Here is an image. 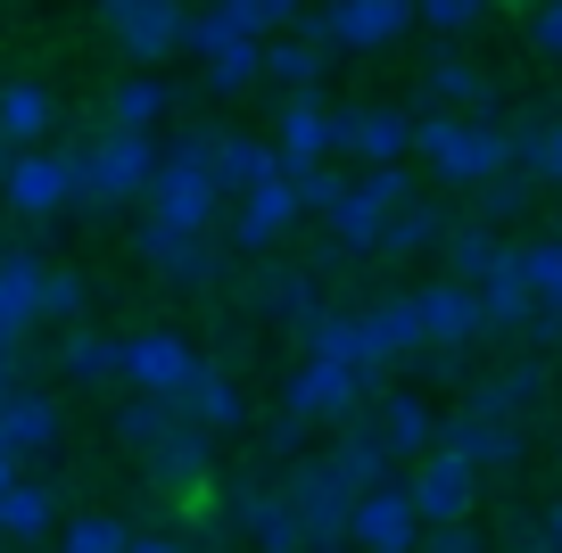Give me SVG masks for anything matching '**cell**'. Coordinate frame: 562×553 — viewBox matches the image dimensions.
Returning a JSON list of instances; mask_svg holds the SVG:
<instances>
[{
    "label": "cell",
    "mask_w": 562,
    "mask_h": 553,
    "mask_svg": "<svg viewBox=\"0 0 562 553\" xmlns=\"http://www.w3.org/2000/svg\"><path fill=\"white\" fill-rule=\"evenodd\" d=\"M58 166H67V207L83 215H116L133 207L140 191H149V173H158V140L149 133H91L75 140V149H58Z\"/></svg>",
    "instance_id": "obj_1"
},
{
    "label": "cell",
    "mask_w": 562,
    "mask_h": 553,
    "mask_svg": "<svg viewBox=\"0 0 562 553\" xmlns=\"http://www.w3.org/2000/svg\"><path fill=\"white\" fill-rule=\"evenodd\" d=\"M207 140L215 133H182L175 149H158V173H149V224L182 232V240H207V224L224 215V191H215V173H207Z\"/></svg>",
    "instance_id": "obj_2"
},
{
    "label": "cell",
    "mask_w": 562,
    "mask_h": 553,
    "mask_svg": "<svg viewBox=\"0 0 562 553\" xmlns=\"http://www.w3.org/2000/svg\"><path fill=\"white\" fill-rule=\"evenodd\" d=\"M414 149H422V166L439 173V182H456V191H480V182H496V173H513L505 166V124L496 116H414Z\"/></svg>",
    "instance_id": "obj_3"
},
{
    "label": "cell",
    "mask_w": 562,
    "mask_h": 553,
    "mask_svg": "<svg viewBox=\"0 0 562 553\" xmlns=\"http://www.w3.org/2000/svg\"><path fill=\"white\" fill-rule=\"evenodd\" d=\"M414 199V173L405 166H356L348 191H339V207L323 215L331 224V248L339 257H372V240H381V224Z\"/></svg>",
    "instance_id": "obj_4"
},
{
    "label": "cell",
    "mask_w": 562,
    "mask_h": 553,
    "mask_svg": "<svg viewBox=\"0 0 562 553\" xmlns=\"http://www.w3.org/2000/svg\"><path fill=\"white\" fill-rule=\"evenodd\" d=\"M364 388H372V372L299 356V363H290V381H281V421H299V430H315V421H356V414H364Z\"/></svg>",
    "instance_id": "obj_5"
},
{
    "label": "cell",
    "mask_w": 562,
    "mask_h": 553,
    "mask_svg": "<svg viewBox=\"0 0 562 553\" xmlns=\"http://www.w3.org/2000/svg\"><path fill=\"white\" fill-rule=\"evenodd\" d=\"M100 9V25H108V42H116L124 58H133L140 75L158 67V58H175V42H182V0H91Z\"/></svg>",
    "instance_id": "obj_6"
},
{
    "label": "cell",
    "mask_w": 562,
    "mask_h": 553,
    "mask_svg": "<svg viewBox=\"0 0 562 553\" xmlns=\"http://www.w3.org/2000/svg\"><path fill=\"white\" fill-rule=\"evenodd\" d=\"M191 372H199V347L182 339V330H166V323L133 330V339H124V356H116V381L133 388V397H175Z\"/></svg>",
    "instance_id": "obj_7"
},
{
    "label": "cell",
    "mask_w": 562,
    "mask_h": 553,
    "mask_svg": "<svg viewBox=\"0 0 562 553\" xmlns=\"http://www.w3.org/2000/svg\"><path fill=\"white\" fill-rule=\"evenodd\" d=\"M405 314H414L422 356H463L472 339H488V330H480V297L463 290V281H430V290H405Z\"/></svg>",
    "instance_id": "obj_8"
},
{
    "label": "cell",
    "mask_w": 562,
    "mask_h": 553,
    "mask_svg": "<svg viewBox=\"0 0 562 553\" xmlns=\"http://www.w3.org/2000/svg\"><path fill=\"white\" fill-rule=\"evenodd\" d=\"M405 25H414V0H331L306 25V42H323V50H389Z\"/></svg>",
    "instance_id": "obj_9"
},
{
    "label": "cell",
    "mask_w": 562,
    "mask_h": 553,
    "mask_svg": "<svg viewBox=\"0 0 562 553\" xmlns=\"http://www.w3.org/2000/svg\"><path fill=\"white\" fill-rule=\"evenodd\" d=\"M414 149V116L405 108H331V157H356V166H405Z\"/></svg>",
    "instance_id": "obj_10"
},
{
    "label": "cell",
    "mask_w": 562,
    "mask_h": 553,
    "mask_svg": "<svg viewBox=\"0 0 562 553\" xmlns=\"http://www.w3.org/2000/svg\"><path fill=\"white\" fill-rule=\"evenodd\" d=\"M281 496H290V512H299V553H339V545H348V504H356V496H348L323 463L299 471Z\"/></svg>",
    "instance_id": "obj_11"
},
{
    "label": "cell",
    "mask_w": 562,
    "mask_h": 553,
    "mask_svg": "<svg viewBox=\"0 0 562 553\" xmlns=\"http://www.w3.org/2000/svg\"><path fill=\"white\" fill-rule=\"evenodd\" d=\"M348 545L356 553H414L422 545V520H414V504H405L397 479L364 487V496L348 504Z\"/></svg>",
    "instance_id": "obj_12"
},
{
    "label": "cell",
    "mask_w": 562,
    "mask_h": 553,
    "mask_svg": "<svg viewBox=\"0 0 562 553\" xmlns=\"http://www.w3.org/2000/svg\"><path fill=\"white\" fill-rule=\"evenodd\" d=\"M405 504H414L422 529H447V520H472L480 504V471H463L456 454H422L414 479H405Z\"/></svg>",
    "instance_id": "obj_13"
},
{
    "label": "cell",
    "mask_w": 562,
    "mask_h": 553,
    "mask_svg": "<svg viewBox=\"0 0 562 553\" xmlns=\"http://www.w3.org/2000/svg\"><path fill=\"white\" fill-rule=\"evenodd\" d=\"M0 199H9V215H25V224L67 215V166H58V149H9V166H0Z\"/></svg>",
    "instance_id": "obj_14"
},
{
    "label": "cell",
    "mask_w": 562,
    "mask_h": 553,
    "mask_svg": "<svg viewBox=\"0 0 562 553\" xmlns=\"http://www.w3.org/2000/svg\"><path fill=\"white\" fill-rule=\"evenodd\" d=\"M430 454H456L463 471H480V479H488V471H513V463H521V430L463 405V414L439 421V447H430Z\"/></svg>",
    "instance_id": "obj_15"
},
{
    "label": "cell",
    "mask_w": 562,
    "mask_h": 553,
    "mask_svg": "<svg viewBox=\"0 0 562 553\" xmlns=\"http://www.w3.org/2000/svg\"><path fill=\"white\" fill-rule=\"evenodd\" d=\"M166 405H175V421H191V430H207V438H215V430H240V421H248V388L232 381L224 363H199V372H191V381H182Z\"/></svg>",
    "instance_id": "obj_16"
},
{
    "label": "cell",
    "mask_w": 562,
    "mask_h": 553,
    "mask_svg": "<svg viewBox=\"0 0 562 553\" xmlns=\"http://www.w3.org/2000/svg\"><path fill=\"white\" fill-rule=\"evenodd\" d=\"M133 248L149 257V273H158V281H175V290H215V273H224V257H215L207 240H182V232L149 224V215H140Z\"/></svg>",
    "instance_id": "obj_17"
},
{
    "label": "cell",
    "mask_w": 562,
    "mask_h": 553,
    "mask_svg": "<svg viewBox=\"0 0 562 553\" xmlns=\"http://www.w3.org/2000/svg\"><path fill=\"white\" fill-rule=\"evenodd\" d=\"M273 157H281V173L331 166V108H323L315 91H299V100H281V116H273Z\"/></svg>",
    "instance_id": "obj_18"
},
{
    "label": "cell",
    "mask_w": 562,
    "mask_h": 553,
    "mask_svg": "<svg viewBox=\"0 0 562 553\" xmlns=\"http://www.w3.org/2000/svg\"><path fill=\"white\" fill-rule=\"evenodd\" d=\"M546 381H554V363H546V356H513L505 372L472 381V414H496V421L521 430V414H538V405H546Z\"/></svg>",
    "instance_id": "obj_19"
},
{
    "label": "cell",
    "mask_w": 562,
    "mask_h": 553,
    "mask_svg": "<svg viewBox=\"0 0 562 553\" xmlns=\"http://www.w3.org/2000/svg\"><path fill=\"white\" fill-rule=\"evenodd\" d=\"M290 224H299L290 182H257V191L232 199V248H240V257H265L273 240H290Z\"/></svg>",
    "instance_id": "obj_20"
},
{
    "label": "cell",
    "mask_w": 562,
    "mask_h": 553,
    "mask_svg": "<svg viewBox=\"0 0 562 553\" xmlns=\"http://www.w3.org/2000/svg\"><path fill=\"white\" fill-rule=\"evenodd\" d=\"M0 447L18 454V463L50 454V447H58V397H42L34 381H18L9 397H0Z\"/></svg>",
    "instance_id": "obj_21"
},
{
    "label": "cell",
    "mask_w": 562,
    "mask_h": 553,
    "mask_svg": "<svg viewBox=\"0 0 562 553\" xmlns=\"http://www.w3.org/2000/svg\"><path fill=\"white\" fill-rule=\"evenodd\" d=\"M42 323V257L34 248H0V347L34 339Z\"/></svg>",
    "instance_id": "obj_22"
},
{
    "label": "cell",
    "mask_w": 562,
    "mask_h": 553,
    "mask_svg": "<svg viewBox=\"0 0 562 553\" xmlns=\"http://www.w3.org/2000/svg\"><path fill=\"white\" fill-rule=\"evenodd\" d=\"M207 173H215V191H224V207H232V199L257 191V182H281V157H273V140L215 133V140H207Z\"/></svg>",
    "instance_id": "obj_23"
},
{
    "label": "cell",
    "mask_w": 562,
    "mask_h": 553,
    "mask_svg": "<svg viewBox=\"0 0 562 553\" xmlns=\"http://www.w3.org/2000/svg\"><path fill=\"white\" fill-rule=\"evenodd\" d=\"M207 471H215L207 430H191V421H175V430L149 447V487H166V496H199V487H207Z\"/></svg>",
    "instance_id": "obj_24"
},
{
    "label": "cell",
    "mask_w": 562,
    "mask_h": 553,
    "mask_svg": "<svg viewBox=\"0 0 562 553\" xmlns=\"http://www.w3.org/2000/svg\"><path fill=\"white\" fill-rule=\"evenodd\" d=\"M232 520H240L248 553H299V512H290L281 487H240V496H232Z\"/></svg>",
    "instance_id": "obj_25"
},
{
    "label": "cell",
    "mask_w": 562,
    "mask_h": 553,
    "mask_svg": "<svg viewBox=\"0 0 562 553\" xmlns=\"http://www.w3.org/2000/svg\"><path fill=\"white\" fill-rule=\"evenodd\" d=\"M372 438L389 447V463H397V454H414V463H422V454L439 447V414H430L414 388H389L381 414H372Z\"/></svg>",
    "instance_id": "obj_26"
},
{
    "label": "cell",
    "mask_w": 562,
    "mask_h": 553,
    "mask_svg": "<svg viewBox=\"0 0 562 553\" xmlns=\"http://www.w3.org/2000/svg\"><path fill=\"white\" fill-rule=\"evenodd\" d=\"M166 116H175V83H166V75H124L100 100L108 133H149V124H166Z\"/></svg>",
    "instance_id": "obj_27"
},
{
    "label": "cell",
    "mask_w": 562,
    "mask_h": 553,
    "mask_svg": "<svg viewBox=\"0 0 562 553\" xmlns=\"http://www.w3.org/2000/svg\"><path fill=\"white\" fill-rule=\"evenodd\" d=\"M356 339H364V363H372V372H381V363H397V356H422L405 297H372V306H356Z\"/></svg>",
    "instance_id": "obj_28"
},
{
    "label": "cell",
    "mask_w": 562,
    "mask_h": 553,
    "mask_svg": "<svg viewBox=\"0 0 562 553\" xmlns=\"http://www.w3.org/2000/svg\"><path fill=\"white\" fill-rule=\"evenodd\" d=\"M58 124V100L42 83H0V149H42Z\"/></svg>",
    "instance_id": "obj_29"
},
{
    "label": "cell",
    "mask_w": 562,
    "mask_h": 553,
    "mask_svg": "<svg viewBox=\"0 0 562 553\" xmlns=\"http://www.w3.org/2000/svg\"><path fill=\"white\" fill-rule=\"evenodd\" d=\"M323 67H331V58H323V42H306V34H273V42H265V58H257V75L281 91V100L315 91V83H323Z\"/></svg>",
    "instance_id": "obj_30"
},
{
    "label": "cell",
    "mask_w": 562,
    "mask_h": 553,
    "mask_svg": "<svg viewBox=\"0 0 562 553\" xmlns=\"http://www.w3.org/2000/svg\"><path fill=\"white\" fill-rule=\"evenodd\" d=\"M439 257H447V281H463V290H472V281H488L496 264L513 257V240H505V232H488V224H447Z\"/></svg>",
    "instance_id": "obj_31"
},
{
    "label": "cell",
    "mask_w": 562,
    "mask_h": 553,
    "mask_svg": "<svg viewBox=\"0 0 562 553\" xmlns=\"http://www.w3.org/2000/svg\"><path fill=\"white\" fill-rule=\"evenodd\" d=\"M50 529H58V496L42 479H9L0 487V537H9V545H42Z\"/></svg>",
    "instance_id": "obj_32"
},
{
    "label": "cell",
    "mask_w": 562,
    "mask_h": 553,
    "mask_svg": "<svg viewBox=\"0 0 562 553\" xmlns=\"http://www.w3.org/2000/svg\"><path fill=\"white\" fill-rule=\"evenodd\" d=\"M116 356H124V339H108V330H91V323H75L67 339H58V372H67L75 388H108L116 381Z\"/></svg>",
    "instance_id": "obj_33"
},
{
    "label": "cell",
    "mask_w": 562,
    "mask_h": 553,
    "mask_svg": "<svg viewBox=\"0 0 562 553\" xmlns=\"http://www.w3.org/2000/svg\"><path fill=\"white\" fill-rule=\"evenodd\" d=\"M323 471H331V479L348 487V496H364V487H381V479H389V447L364 430V421H348V438H339V447L323 454Z\"/></svg>",
    "instance_id": "obj_34"
},
{
    "label": "cell",
    "mask_w": 562,
    "mask_h": 553,
    "mask_svg": "<svg viewBox=\"0 0 562 553\" xmlns=\"http://www.w3.org/2000/svg\"><path fill=\"white\" fill-rule=\"evenodd\" d=\"M422 91H430V108H439V116H488V75L463 67V58H430Z\"/></svg>",
    "instance_id": "obj_35"
},
{
    "label": "cell",
    "mask_w": 562,
    "mask_h": 553,
    "mask_svg": "<svg viewBox=\"0 0 562 553\" xmlns=\"http://www.w3.org/2000/svg\"><path fill=\"white\" fill-rule=\"evenodd\" d=\"M447 240V215L439 207H430V199H405V207L397 215H389V224H381V240H372V257H422V248H439Z\"/></svg>",
    "instance_id": "obj_36"
},
{
    "label": "cell",
    "mask_w": 562,
    "mask_h": 553,
    "mask_svg": "<svg viewBox=\"0 0 562 553\" xmlns=\"http://www.w3.org/2000/svg\"><path fill=\"white\" fill-rule=\"evenodd\" d=\"M513 257H521V290H529V306H538V314H562V232H546V240L513 248Z\"/></svg>",
    "instance_id": "obj_37"
},
{
    "label": "cell",
    "mask_w": 562,
    "mask_h": 553,
    "mask_svg": "<svg viewBox=\"0 0 562 553\" xmlns=\"http://www.w3.org/2000/svg\"><path fill=\"white\" fill-rule=\"evenodd\" d=\"M215 18H232L248 42H273V34H299L306 18V0H207Z\"/></svg>",
    "instance_id": "obj_38"
},
{
    "label": "cell",
    "mask_w": 562,
    "mask_h": 553,
    "mask_svg": "<svg viewBox=\"0 0 562 553\" xmlns=\"http://www.w3.org/2000/svg\"><path fill=\"white\" fill-rule=\"evenodd\" d=\"M83 314H91V281H83V273H67V264H42V323L75 330Z\"/></svg>",
    "instance_id": "obj_39"
},
{
    "label": "cell",
    "mask_w": 562,
    "mask_h": 553,
    "mask_svg": "<svg viewBox=\"0 0 562 553\" xmlns=\"http://www.w3.org/2000/svg\"><path fill=\"white\" fill-rule=\"evenodd\" d=\"M124 545H133V520H116V512L58 520V553H124Z\"/></svg>",
    "instance_id": "obj_40"
},
{
    "label": "cell",
    "mask_w": 562,
    "mask_h": 553,
    "mask_svg": "<svg viewBox=\"0 0 562 553\" xmlns=\"http://www.w3.org/2000/svg\"><path fill=\"white\" fill-rule=\"evenodd\" d=\"M257 58H265V42H232V50H224V58H207L199 75H207V91H215V100H240V91H257V83H265V75H257Z\"/></svg>",
    "instance_id": "obj_41"
},
{
    "label": "cell",
    "mask_w": 562,
    "mask_h": 553,
    "mask_svg": "<svg viewBox=\"0 0 562 553\" xmlns=\"http://www.w3.org/2000/svg\"><path fill=\"white\" fill-rule=\"evenodd\" d=\"M166 430H175V405H166V397H133V405L116 414V438H124V447H140V454L158 447Z\"/></svg>",
    "instance_id": "obj_42"
},
{
    "label": "cell",
    "mask_w": 562,
    "mask_h": 553,
    "mask_svg": "<svg viewBox=\"0 0 562 553\" xmlns=\"http://www.w3.org/2000/svg\"><path fill=\"white\" fill-rule=\"evenodd\" d=\"M232 42H248L232 18H215V9H191V18H182V42H175V50H191V58H224Z\"/></svg>",
    "instance_id": "obj_43"
},
{
    "label": "cell",
    "mask_w": 562,
    "mask_h": 553,
    "mask_svg": "<svg viewBox=\"0 0 562 553\" xmlns=\"http://www.w3.org/2000/svg\"><path fill=\"white\" fill-rule=\"evenodd\" d=\"M281 182H290V199H299V215H331V207H339V191H348V173H331V166L281 173Z\"/></svg>",
    "instance_id": "obj_44"
},
{
    "label": "cell",
    "mask_w": 562,
    "mask_h": 553,
    "mask_svg": "<svg viewBox=\"0 0 562 553\" xmlns=\"http://www.w3.org/2000/svg\"><path fill=\"white\" fill-rule=\"evenodd\" d=\"M529 207V191H521V173H496V182H480V215H472V224H513V215H521Z\"/></svg>",
    "instance_id": "obj_45"
},
{
    "label": "cell",
    "mask_w": 562,
    "mask_h": 553,
    "mask_svg": "<svg viewBox=\"0 0 562 553\" xmlns=\"http://www.w3.org/2000/svg\"><path fill=\"white\" fill-rule=\"evenodd\" d=\"M422 25H439V34H472L480 18H488V0H414Z\"/></svg>",
    "instance_id": "obj_46"
},
{
    "label": "cell",
    "mask_w": 562,
    "mask_h": 553,
    "mask_svg": "<svg viewBox=\"0 0 562 553\" xmlns=\"http://www.w3.org/2000/svg\"><path fill=\"white\" fill-rule=\"evenodd\" d=\"M529 173H538L546 191H562V108L538 124V157H529Z\"/></svg>",
    "instance_id": "obj_47"
},
{
    "label": "cell",
    "mask_w": 562,
    "mask_h": 553,
    "mask_svg": "<svg viewBox=\"0 0 562 553\" xmlns=\"http://www.w3.org/2000/svg\"><path fill=\"white\" fill-rule=\"evenodd\" d=\"M529 42H538V58L562 67V0H538V9H529Z\"/></svg>",
    "instance_id": "obj_48"
},
{
    "label": "cell",
    "mask_w": 562,
    "mask_h": 553,
    "mask_svg": "<svg viewBox=\"0 0 562 553\" xmlns=\"http://www.w3.org/2000/svg\"><path fill=\"white\" fill-rule=\"evenodd\" d=\"M414 553H480V537H472V520H447V529H422Z\"/></svg>",
    "instance_id": "obj_49"
},
{
    "label": "cell",
    "mask_w": 562,
    "mask_h": 553,
    "mask_svg": "<svg viewBox=\"0 0 562 553\" xmlns=\"http://www.w3.org/2000/svg\"><path fill=\"white\" fill-rule=\"evenodd\" d=\"M124 553H191V545H182V537H166V529H149V537L133 529V545H124Z\"/></svg>",
    "instance_id": "obj_50"
},
{
    "label": "cell",
    "mask_w": 562,
    "mask_h": 553,
    "mask_svg": "<svg viewBox=\"0 0 562 553\" xmlns=\"http://www.w3.org/2000/svg\"><path fill=\"white\" fill-rule=\"evenodd\" d=\"M538 537H546V553H562V496L538 512Z\"/></svg>",
    "instance_id": "obj_51"
},
{
    "label": "cell",
    "mask_w": 562,
    "mask_h": 553,
    "mask_svg": "<svg viewBox=\"0 0 562 553\" xmlns=\"http://www.w3.org/2000/svg\"><path fill=\"white\" fill-rule=\"evenodd\" d=\"M9 479H25V463H18L9 447H0V487H9Z\"/></svg>",
    "instance_id": "obj_52"
},
{
    "label": "cell",
    "mask_w": 562,
    "mask_h": 553,
    "mask_svg": "<svg viewBox=\"0 0 562 553\" xmlns=\"http://www.w3.org/2000/svg\"><path fill=\"white\" fill-rule=\"evenodd\" d=\"M488 9H496V0H488ZM505 9H538V0H505Z\"/></svg>",
    "instance_id": "obj_53"
},
{
    "label": "cell",
    "mask_w": 562,
    "mask_h": 553,
    "mask_svg": "<svg viewBox=\"0 0 562 553\" xmlns=\"http://www.w3.org/2000/svg\"><path fill=\"white\" fill-rule=\"evenodd\" d=\"M554 463H562V438H554Z\"/></svg>",
    "instance_id": "obj_54"
},
{
    "label": "cell",
    "mask_w": 562,
    "mask_h": 553,
    "mask_svg": "<svg viewBox=\"0 0 562 553\" xmlns=\"http://www.w3.org/2000/svg\"><path fill=\"white\" fill-rule=\"evenodd\" d=\"M0 166H9V149H0Z\"/></svg>",
    "instance_id": "obj_55"
},
{
    "label": "cell",
    "mask_w": 562,
    "mask_h": 553,
    "mask_svg": "<svg viewBox=\"0 0 562 553\" xmlns=\"http://www.w3.org/2000/svg\"><path fill=\"white\" fill-rule=\"evenodd\" d=\"M0 397H9V381H0Z\"/></svg>",
    "instance_id": "obj_56"
}]
</instances>
